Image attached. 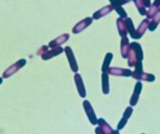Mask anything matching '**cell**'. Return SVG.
I'll return each instance as SVG.
<instances>
[{"mask_svg":"<svg viewBox=\"0 0 160 134\" xmlns=\"http://www.w3.org/2000/svg\"><path fill=\"white\" fill-rule=\"evenodd\" d=\"M132 112H133V109H132L131 107H128V108L126 109V111H125V113H124V116H123L122 119L120 120V122L118 123V131L122 130V129L125 127V125L127 124V122H128V118H129V117L131 116Z\"/></svg>","mask_w":160,"mask_h":134,"instance_id":"cell-16","label":"cell"},{"mask_svg":"<svg viewBox=\"0 0 160 134\" xmlns=\"http://www.w3.org/2000/svg\"><path fill=\"white\" fill-rule=\"evenodd\" d=\"M95 133L96 134H104V132L102 131V129H101L100 127H98V128H96V129H95Z\"/></svg>","mask_w":160,"mask_h":134,"instance_id":"cell-25","label":"cell"},{"mask_svg":"<svg viewBox=\"0 0 160 134\" xmlns=\"http://www.w3.org/2000/svg\"><path fill=\"white\" fill-rule=\"evenodd\" d=\"M117 25H118V29L119 32V35L122 37H125L128 34V30H127V25H126V22L125 19L118 18L117 21Z\"/></svg>","mask_w":160,"mask_h":134,"instance_id":"cell-18","label":"cell"},{"mask_svg":"<svg viewBox=\"0 0 160 134\" xmlns=\"http://www.w3.org/2000/svg\"><path fill=\"white\" fill-rule=\"evenodd\" d=\"M129 47H130V44L128 41V38L127 37H122V41H121V55L122 57L128 58V52H129Z\"/></svg>","mask_w":160,"mask_h":134,"instance_id":"cell-15","label":"cell"},{"mask_svg":"<svg viewBox=\"0 0 160 134\" xmlns=\"http://www.w3.org/2000/svg\"><path fill=\"white\" fill-rule=\"evenodd\" d=\"M75 82H76V85H77V88H78L79 95L82 98H85L86 97V89H85V86H84L82 77H81L79 74L75 75Z\"/></svg>","mask_w":160,"mask_h":134,"instance_id":"cell-13","label":"cell"},{"mask_svg":"<svg viewBox=\"0 0 160 134\" xmlns=\"http://www.w3.org/2000/svg\"><path fill=\"white\" fill-rule=\"evenodd\" d=\"M112 59H113V54L111 52L107 53L105 58H104V61H103V63H102V73H107L108 69L110 68V63H111Z\"/></svg>","mask_w":160,"mask_h":134,"instance_id":"cell-21","label":"cell"},{"mask_svg":"<svg viewBox=\"0 0 160 134\" xmlns=\"http://www.w3.org/2000/svg\"><path fill=\"white\" fill-rule=\"evenodd\" d=\"M63 50H64V49H63L62 47H57L52 48L50 51L48 50L47 52H45V53L41 56V58H42L43 60L47 61V60H48V59H50V58H52V57H55V56H57V55H60L61 53H62Z\"/></svg>","mask_w":160,"mask_h":134,"instance_id":"cell-11","label":"cell"},{"mask_svg":"<svg viewBox=\"0 0 160 134\" xmlns=\"http://www.w3.org/2000/svg\"><path fill=\"white\" fill-rule=\"evenodd\" d=\"M107 74H111L114 76L118 77H131L132 71L129 69H123V68H117V67H110L107 71Z\"/></svg>","mask_w":160,"mask_h":134,"instance_id":"cell-5","label":"cell"},{"mask_svg":"<svg viewBox=\"0 0 160 134\" xmlns=\"http://www.w3.org/2000/svg\"><path fill=\"white\" fill-rule=\"evenodd\" d=\"M142 84L141 82H138L135 86V89H134V92L131 96V99H130V105L131 106H134L137 104L138 102V100H139V97H140V94H141V91H142Z\"/></svg>","mask_w":160,"mask_h":134,"instance_id":"cell-10","label":"cell"},{"mask_svg":"<svg viewBox=\"0 0 160 134\" xmlns=\"http://www.w3.org/2000/svg\"><path fill=\"white\" fill-rule=\"evenodd\" d=\"M2 81H3V79H2V78H1V77H0V85H1V84H2Z\"/></svg>","mask_w":160,"mask_h":134,"instance_id":"cell-26","label":"cell"},{"mask_svg":"<svg viewBox=\"0 0 160 134\" xmlns=\"http://www.w3.org/2000/svg\"><path fill=\"white\" fill-rule=\"evenodd\" d=\"M148 26H149V20L148 19L143 20L142 22V23L140 24L139 28L135 31V38L134 39H140L143 36L145 31L147 30Z\"/></svg>","mask_w":160,"mask_h":134,"instance_id":"cell-9","label":"cell"},{"mask_svg":"<svg viewBox=\"0 0 160 134\" xmlns=\"http://www.w3.org/2000/svg\"><path fill=\"white\" fill-rule=\"evenodd\" d=\"M48 46H43V47H41L39 49H38V55L42 56L45 52L48 51Z\"/></svg>","mask_w":160,"mask_h":134,"instance_id":"cell-24","label":"cell"},{"mask_svg":"<svg viewBox=\"0 0 160 134\" xmlns=\"http://www.w3.org/2000/svg\"><path fill=\"white\" fill-rule=\"evenodd\" d=\"M92 22V18H86L84 20H82L81 22H78L77 25L73 28V33L74 34H78L80 32H82L84 29H86L88 26H89Z\"/></svg>","mask_w":160,"mask_h":134,"instance_id":"cell-6","label":"cell"},{"mask_svg":"<svg viewBox=\"0 0 160 134\" xmlns=\"http://www.w3.org/2000/svg\"><path fill=\"white\" fill-rule=\"evenodd\" d=\"M134 78L138 79V80H144V81H149V82H152L156 79L155 76H153L152 74H147V73H143L142 72H132V76Z\"/></svg>","mask_w":160,"mask_h":134,"instance_id":"cell-7","label":"cell"},{"mask_svg":"<svg viewBox=\"0 0 160 134\" xmlns=\"http://www.w3.org/2000/svg\"><path fill=\"white\" fill-rule=\"evenodd\" d=\"M64 51H65V54H66L67 59L69 61V63H70V66H71L72 71L77 73L78 70V62L76 61V58H75V55H74L73 50L71 49L70 47H66L65 49H64Z\"/></svg>","mask_w":160,"mask_h":134,"instance_id":"cell-4","label":"cell"},{"mask_svg":"<svg viewBox=\"0 0 160 134\" xmlns=\"http://www.w3.org/2000/svg\"><path fill=\"white\" fill-rule=\"evenodd\" d=\"M113 9H114V8H113V7H112L111 4L108 5V6H105L104 7H102V8L99 9L98 11H96L95 13H93V19L98 20V19H100V18H102V17L107 15L108 13H110Z\"/></svg>","mask_w":160,"mask_h":134,"instance_id":"cell-14","label":"cell"},{"mask_svg":"<svg viewBox=\"0 0 160 134\" xmlns=\"http://www.w3.org/2000/svg\"><path fill=\"white\" fill-rule=\"evenodd\" d=\"M83 105H84V109H85V111H86V114H87V116H88V117L90 123H91L92 125L98 124V119H97V117H96V115H95V113H94V110H93V108H92L90 102H89L88 101H84Z\"/></svg>","mask_w":160,"mask_h":134,"instance_id":"cell-3","label":"cell"},{"mask_svg":"<svg viewBox=\"0 0 160 134\" xmlns=\"http://www.w3.org/2000/svg\"><path fill=\"white\" fill-rule=\"evenodd\" d=\"M111 5H112L113 8L118 13L120 18H122V19H127V18H128V17H127V16H128L127 12L125 11V9H123L122 6L118 4V1H116V0H111Z\"/></svg>","mask_w":160,"mask_h":134,"instance_id":"cell-17","label":"cell"},{"mask_svg":"<svg viewBox=\"0 0 160 134\" xmlns=\"http://www.w3.org/2000/svg\"><path fill=\"white\" fill-rule=\"evenodd\" d=\"M68 39H69V35L68 34L62 35L61 37H57L56 39L50 41L49 44H48V47H51V48H54V47H61V45L65 43Z\"/></svg>","mask_w":160,"mask_h":134,"instance_id":"cell-12","label":"cell"},{"mask_svg":"<svg viewBox=\"0 0 160 134\" xmlns=\"http://www.w3.org/2000/svg\"><path fill=\"white\" fill-rule=\"evenodd\" d=\"M26 63V61L24 59H22L20 61H18L16 63H14L13 65H11L8 70H6L4 73H3V77L4 78H8L11 75H13L14 73H16L17 71H19L22 67H23Z\"/></svg>","mask_w":160,"mask_h":134,"instance_id":"cell-2","label":"cell"},{"mask_svg":"<svg viewBox=\"0 0 160 134\" xmlns=\"http://www.w3.org/2000/svg\"><path fill=\"white\" fill-rule=\"evenodd\" d=\"M136 7H138L139 12L142 15H145L147 13V8H150L151 7V2L150 1H146V0H142V1H139V0H135L134 1Z\"/></svg>","mask_w":160,"mask_h":134,"instance_id":"cell-8","label":"cell"},{"mask_svg":"<svg viewBox=\"0 0 160 134\" xmlns=\"http://www.w3.org/2000/svg\"><path fill=\"white\" fill-rule=\"evenodd\" d=\"M135 71L136 72H142V62L141 61L137 62V63L135 64Z\"/></svg>","mask_w":160,"mask_h":134,"instance_id":"cell-23","label":"cell"},{"mask_svg":"<svg viewBox=\"0 0 160 134\" xmlns=\"http://www.w3.org/2000/svg\"><path fill=\"white\" fill-rule=\"evenodd\" d=\"M142 134H144V133H142Z\"/></svg>","mask_w":160,"mask_h":134,"instance_id":"cell-27","label":"cell"},{"mask_svg":"<svg viewBox=\"0 0 160 134\" xmlns=\"http://www.w3.org/2000/svg\"><path fill=\"white\" fill-rule=\"evenodd\" d=\"M143 59V53H142V49L141 45L137 42H133L130 44L129 47V52H128V64L129 67L135 66V64L137 63V62L139 61H142Z\"/></svg>","mask_w":160,"mask_h":134,"instance_id":"cell-1","label":"cell"},{"mask_svg":"<svg viewBox=\"0 0 160 134\" xmlns=\"http://www.w3.org/2000/svg\"><path fill=\"white\" fill-rule=\"evenodd\" d=\"M125 22H126L128 33L130 35V37H131L132 38H135V31H136V30H135V28H134L132 20H131L130 18H127V19H125Z\"/></svg>","mask_w":160,"mask_h":134,"instance_id":"cell-22","label":"cell"},{"mask_svg":"<svg viewBox=\"0 0 160 134\" xmlns=\"http://www.w3.org/2000/svg\"><path fill=\"white\" fill-rule=\"evenodd\" d=\"M102 92L104 94L109 93V76L107 73H102Z\"/></svg>","mask_w":160,"mask_h":134,"instance_id":"cell-20","label":"cell"},{"mask_svg":"<svg viewBox=\"0 0 160 134\" xmlns=\"http://www.w3.org/2000/svg\"><path fill=\"white\" fill-rule=\"evenodd\" d=\"M160 22V10L151 19L149 20V26H148V29L150 31H155L158 25Z\"/></svg>","mask_w":160,"mask_h":134,"instance_id":"cell-19","label":"cell"}]
</instances>
